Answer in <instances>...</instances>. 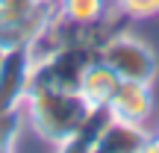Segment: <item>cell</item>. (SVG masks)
<instances>
[{"label": "cell", "mask_w": 159, "mask_h": 153, "mask_svg": "<svg viewBox=\"0 0 159 153\" xmlns=\"http://www.w3.org/2000/svg\"><path fill=\"white\" fill-rule=\"evenodd\" d=\"M106 109L118 121H130V124H144L148 127V121L153 118V83L121 79Z\"/></svg>", "instance_id": "277c9868"}, {"label": "cell", "mask_w": 159, "mask_h": 153, "mask_svg": "<svg viewBox=\"0 0 159 153\" xmlns=\"http://www.w3.org/2000/svg\"><path fill=\"white\" fill-rule=\"evenodd\" d=\"M24 118L53 147H62L77 136L83 121L89 118L91 106L83 100L80 91H65V88H47V85H33L24 97Z\"/></svg>", "instance_id": "6da1fadb"}, {"label": "cell", "mask_w": 159, "mask_h": 153, "mask_svg": "<svg viewBox=\"0 0 159 153\" xmlns=\"http://www.w3.org/2000/svg\"><path fill=\"white\" fill-rule=\"evenodd\" d=\"M97 59L106 62L121 79L153 83L159 74V62L150 44H144L139 35H130V33H109L97 44Z\"/></svg>", "instance_id": "7a4b0ae2"}, {"label": "cell", "mask_w": 159, "mask_h": 153, "mask_svg": "<svg viewBox=\"0 0 159 153\" xmlns=\"http://www.w3.org/2000/svg\"><path fill=\"white\" fill-rule=\"evenodd\" d=\"M144 150H156V153H159V133H150V136H148V144H144Z\"/></svg>", "instance_id": "30bf717a"}, {"label": "cell", "mask_w": 159, "mask_h": 153, "mask_svg": "<svg viewBox=\"0 0 159 153\" xmlns=\"http://www.w3.org/2000/svg\"><path fill=\"white\" fill-rule=\"evenodd\" d=\"M24 106H15V109H0V150H12L15 147V138H18V130L24 124Z\"/></svg>", "instance_id": "ba28073f"}, {"label": "cell", "mask_w": 159, "mask_h": 153, "mask_svg": "<svg viewBox=\"0 0 159 153\" xmlns=\"http://www.w3.org/2000/svg\"><path fill=\"white\" fill-rule=\"evenodd\" d=\"M50 3H56V0H50Z\"/></svg>", "instance_id": "7c38bea8"}, {"label": "cell", "mask_w": 159, "mask_h": 153, "mask_svg": "<svg viewBox=\"0 0 159 153\" xmlns=\"http://www.w3.org/2000/svg\"><path fill=\"white\" fill-rule=\"evenodd\" d=\"M56 12L77 27H100L109 15V0H56Z\"/></svg>", "instance_id": "52a82bcc"}, {"label": "cell", "mask_w": 159, "mask_h": 153, "mask_svg": "<svg viewBox=\"0 0 159 153\" xmlns=\"http://www.w3.org/2000/svg\"><path fill=\"white\" fill-rule=\"evenodd\" d=\"M118 83H121V77L115 74L106 62L94 59V62L83 71L77 91L83 94V100L89 103L91 109H103V106H109V100H112V94H115V88H118Z\"/></svg>", "instance_id": "8992f818"}, {"label": "cell", "mask_w": 159, "mask_h": 153, "mask_svg": "<svg viewBox=\"0 0 159 153\" xmlns=\"http://www.w3.org/2000/svg\"><path fill=\"white\" fill-rule=\"evenodd\" d=\"M148 136H150V130L144 124H130V121L109 118L91 150L94 153H133V150H144Z\"/></svg>", "instance_id": "5b68a950"}, {"label": "cell", "mask_w": 159, "mask_h": 153, "mask_svg": "<svg viewBox=\"0 0 159 153\" xmlns=\"http://www.w3.org/2000/svg\"><path fill=\"white\" fill-rule=\"evenodd\" d=\"M112 6L127 21H144L159 15V0H112Z\"/></svg>", "instance_id": "9c48e42d"}, {"label": "cell", "mask_w": 159, "mask_h": 153, "mask_svg": "<svg viewBox=\"0 0 159 153\" xmlns=\"http://www.w3.org/2000/svg\"><path fill=\"white\" fill-rule=\"evenodd\" d=\"M33 83V56L24 44L6 47L0 62V109H15L24 103Z\"/></svg>", "instance_id": "3957f363"}, {"label": "cell", "mask_w": 159, "mask_h": 153, "mask_svg": "<svg viewBox=\"0 0 159 153\" xmlns=\"http://www.w3.org/2000/svg\"><path fill=\"white\" fill-rule=\"evenodd\" d=\"M3 56H6V44L0 41V62H3Z\"/></svg>", "instance_id": "8fae6325"}]
</instances>
